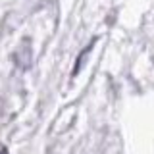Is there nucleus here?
Returning <instances> with one entry per match:
<instances>
[{
  "label": "nucleus",
  "instance_id": "f257e3e1",
  "mask_svg": "<svg viewBox=\"0 0 154 154\" xmlns=\"http://www.w3.org/2000/svg\"><path fill=\"white\" fill-rule=\"evenodd\" d=\"M93 45H94V41L91 42V45L87 46L85 50H81V54H79V58H77V62H75V67H73V73H71V75H73V77H75L77 73H79V69H81V64H83V58H85L87 54H89V50H91V48H93Z\"/></svg>",
  "mask_w": 154,
  "mask_h": 154
}]
</instances>
